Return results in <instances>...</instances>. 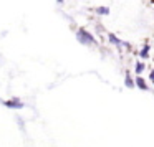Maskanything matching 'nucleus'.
Wrapping results in <instances>:
<instances>
[{"label": "nucleus", "instance_id": "obj_1", "mask_svg": "<svg viewBox=\"0 0 154 147\" xmlns=\"http://www.w3.org/2000/svg\"><path fill=\"white\" fill-rule=\"evenodd\" d=\"M76 40L83 45H93L94 41H96V38H94L90 32L85 30V28H80V30L76 32Z\"/></svg>", "mask_w": 154, "mask_h": 147}, {"label": "nucleus", "instance_id": "obj_2", "mask_svg": "<svg viewBox=\"0 0 154 147\" xmlns=\"http://www.w3.org/2000/svg\"><path fill=\"white\" fill-rule=\"evenodd\" d=\"M0 103L4 104L7 107H12V109H22L23 107V103H20L18 99H12V101H0Z\"/></svg>", "mask_w": 154, "mask_h": 147}, {"label": "nucleus", "instance_id": "obj_3", "mask_svg": "<svg viewBox=\"0 0 154 147\" xmlns=\"http://www.w3.org/2000/svg\"><path fill=\"white\" fill-rule=\"evenodd\" d=\"M108 41L113 43V45H116V46H129L128 43H124V41H121L119 38H116V35H113V33L108 35Z\"/></svg>", "mask_w": 154, "mask_h": 147}, {"label": "nucleus", "instance_id": "obj_4", "mask_svg": "<svg viewBox=\"0 0 154 147\" xmlns=\"http://www.w3.org/2000/svg\"><path fill=\"white\" fill-rule=\"evenodd\" d=\"M136 84H137V88H139V89L147 91V84H146V81H144L141 76H136Z\"/></svg>", "mask_w": 154, "mask_h": 147}, {"label": "nucleus", "instance_id": "obj_5", "mask_svg": "<svg viewBox=\"0 0 154 147\" xmlns=\"http://www.w3.org/2000/svg\"><path fill=\"white\" fill-rule=\"evenodd\" d=\"M94 12H96L98 15H109V8L108 7H96Z\"/></svg>", "mask_w": 154, "mask_h": 147}, {"label": "nucleus", "instance_id": "obj_6", "mask_svg": "<svg viewBox=\"0 0 154 147\" xmlns=\"http://www.w3.org/2000/svg\"><path fill=\"white\" fill-rule=\"evenodd\" d=\"M124 84H126L128 88H134V81L131 80V76H129V74H126V80H124Z\"/></svg>", "mask_w": 154, "mask_h": 147}, {"label": "nucleus", "instance_id": "obj_7", "mask_svg": "<svg viewBox=\"0 0 154 147\" xmlns=\"http://www.w3.org/2000/svg\"><path fill=\"white\" fill-rule=\"evenodd\" d=\"M141 56H143V58H147V56H149V45H144V46H143Z\"/></svg>", "mask_w": 154, "mask_h": 147}, {"label": "nucleus", "instance_id": "obj_8", "mask_svg": "<svg viewBox=\"0 0 154 147\" xmlns=\"http://www.w3.org/2000/svg\"><path fill=\"white\" fill-rule=\"evenodd\" d=\"M134 70H136V73H137V74H139L141 71L144 70V64H143V63H137V64H136V68H134Z\"/></svg>", "mask_w": 154, "mask_h": 147}, {"label": "nucleus", "instance_id": "obj_9", "mask_svg": "<svg viewBox=\"0 0 154 147\" xmlns=\"http://www.w3.org/2000/svg\"><path fill=\"white\" fill-rule=\"evenodd\" d=\"M149 78H151V81H154V70L151 71V74H149Z\"/></svg>", "mask_w": 154, "mask_h": 147}, {"label": "nucleus", "instance_id": "obj_10", "mask_svg": "<svg viewBox=\"0 0 154 147\" xmlns=\"http://www.w3.org/2000/svg\"><path fill=\"white\" fill-rule=\"evenodd\" d=\"M57 2H58V4H63V0H57Z\"/></svg>", "mask_w": 154, "mask_h": 147}, {"label": "nucleus", "instance_id": "obj_11", "mask_svg": "<svg viewBox=\"0 0 154 147\" xmlns=\"http://www.w3.org/2000/svg\"><path fill=\"white\" fill-rule=\"evenodd\" d=\"M152 83H154V81H152Z\"/></svg>", "mask_w": 154, "mask_h": 147}]
</instances>
